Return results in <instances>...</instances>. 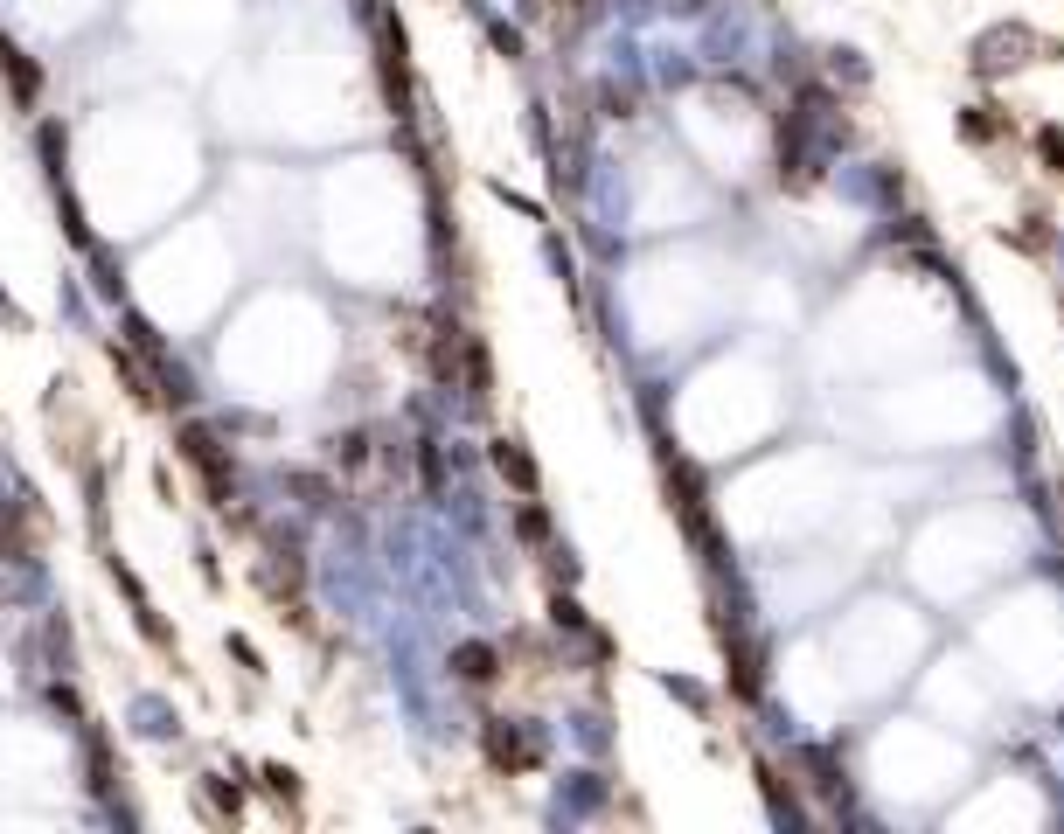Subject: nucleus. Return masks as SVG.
<instances>
[{"instance_id": "1", "label": "nucleus", "mask_w": 1064, "mask_h": 834, "mask_svg": "<svg viewBox=\"0 0 1064 834\" xmlns=\"http://www.w3.org/2000/svg\"><path fill=\"white\" fill-rule=\"evenodd\" d=\"M494 466H501V473H508V480H515V487H536V466H529V459H522V452H515V445H508V438H501V445H494Z\"/></svg>"}, {"instance_id": "2", "label": "nucleus", "mask_w": 1064, "mask_h": 834, "mask_svg": "<svg viewBox=\"0 0 1064 834\" xmlns=\"http://www.w3.org/2000/svg\"><path fill=\"white\" fill-rule=\"evenodd\" d=\"M459 675L466 682H494V647H459Z\"/></svg>"}, {"instance_id": "3", "label": "nucleus", "mask_w": 1064, "mask_h": 834, "mask_svg": "<svg viewBox=\"0 0 1064 834\" xmlns=\"http://www.w3.org/2000/svg\"><path fill=\"white\" fill-rule=\"evenodd\" d=\"M1044 153L1058 160V174H1064V133H1044Z\"/></svg>"}]
</instances>
